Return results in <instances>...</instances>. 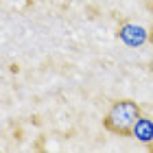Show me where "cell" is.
Returning <instances> with one entry per match:
<instances>
[{
	"instance_id": "obj_1",
	"label": "cell",
	"mask_w": 153,
	"mask_h": 153,
	"mask_svg": "<svg viewBox=\"0 0 153 153\" xmlns=\"http://www.w3.org/2000/svg\"><path fill=\"white\" fill-rule=\"evenodd\" d=\"M140 118H142V114H140L138 103H134L131 99H123V101H116L109 107L103 125H105L107 131H112L116 136H131Z\"/></svg>"
},
{
	"instance_id": "obj_2",
	"label": "cell",
	"mask_w": 153,
	"mask_h": 153,
	"mask_svg": "<svg viewBox=\"0 0 153 153\" xmlns=\"http://www.w3.org/2000/svg\"><path fill=\"white\" fill-rule=\"evenodd\" d=\"M134 134L140 138V140H151V136H153V125H151V120H147V118H140L138 120V125H136V129H134Z\"/></svg>"
}]
</instances>
